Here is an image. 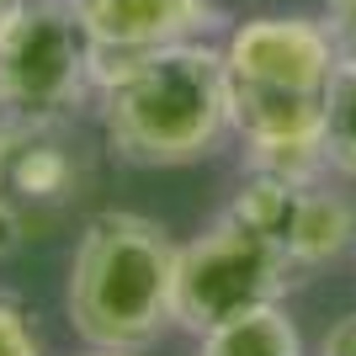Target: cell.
<instances>
[{"instance_id":"cell-1","label":"cell","mask_w":356,"mask_h":356,"mask_svg":"<svg viewBox=\"0 0 356 356\" xmlns=\"http://www.w3.org/2000/svg\"><path fill=\"white\" fill-rule=\"evenodd\" d=\"M96 122L106 149L138 170H181L229 138V70L208 38L96 59Z\"/></svg>"},{"instance_id":"cell-9","label":"cell","mask_w":356,"mask_h":356,"mask_svg":"<svg viewBox=\"0 0 356 356\" xmlns=\"http://www.w3.org/2000/svg\"><path fill=\"white\" fill-rule=\"evenodd\" d=\"M197 356H303V335L282 303H261L250 314H234V319L202 330Z\"/></svg>"},{"instance_id":"cell-5","label":"cell","mask_w":356,"mask_h":356,"mask_svg":"<svg viewBox=\"0 0 356 356\" xmlns=\"http://www.w3.org/2000/svg\"><path fill=\"white\" fill-rule=\"evenodd\" d=\"M229 213L255 223L303 277L325 271L356 245V202L330 192L325 181H282L245 170L239 192L229 197Z\"/></svg>"},{"instance_id":"cell-6","label":"cell","mask_w":356,"mask_h":356,"mask_svg":"<svg viewBox=\"0 0 356 356\" xmlns=\"http://www.w3.org/2000/svg\"><path fill=\"white\" fill-rule=\"evenodd\" d=\"M90 149L74 122L54 118H0V208L16 218H54L86 197Z\"/></svg>"},{"instance_id":"cell-11","label":"cell","mask_w":356,"mask_h":356,"mask_svg":"<svg viewBox=\"0 0 356 356\" xmlns=\"http://www.w3.org/2000/svg\"><path fill=\"white\" fill-rule=\"evenodd\" d=\"M0 356H43V341H38L32 319L11 298H0Z\"/></svg>"},{"instance_id":"cell-10","label":"cell","mask_w":356,"mask_h":356,"mask_svg":"<svg viewBox=\"0 0 356 356\" xmlns=\"http://www.w3.org/2000/svg\"><path fill=\"white\" fill-rule=\"evenodd\" d=\"M325 160L335 176L356 181V59H341L325 90Z\"/></svg>"},{"instance_id":"cell-12","label":"cell","mask_w":356,"mask_h":356,"mask_svg":"<svg viewBox=\"0 0 356 356\" xmlns=\"http://www.w3.org/2000/svg\"><path fill=\"white\" fill-rule=\"evenodd\" d=\"M325 27L341 48V59H356V0H325Z\"/></svg>"},{"instance_id":"cell-14","label":"cell","mask_w":356,"mask_h":356,"mask_svg":"<svg viewBox=\"0 0 356 356\" xmlns=\"http://www.w3.org/2000/svg\"><path fill=\"white\" fill-rule=\"evenodd\" d=\"M22 234H27V223L16 218L11 208H0V261H6V255H11L16 245H22Z\"/></svg>"},{"instance_id":"cell-15","label":"cell","mask_w":356,"mask_h":356,"mask_svg":"<svg viewBox=\"0 0 356 356\" xmlns=\"http://www.w3.org/2000/svg\"><path fill=\"white\" fill-rule=\"evenodd\" d=\"M16 11H22V0H0V27H6V22H11Z\"/></svg>"},{"instance_id":"cell-8","label":"cell","mask_w":356,"mask_h":356,"mask_svg":"<svg viewBox=\"0 0 356 356\" xmlns=\"http://www.w3.org/2000/svg\"><path fill=\"white\" fill-rule=\"evenodd\" d=\"M86 38L96 43V59L112 54H144L165 43L208 38L223 22L213 0H70Z\"/></svg>"},{"instance_id":"cell-2","label":"cell","mask_w":356,"mask_h":356,"mask_svg":"<svg viewBox=\"0 0 356 356\" xmlns=\"http://www.w3.org/2000/svg\"><path fill=\"white\" fill-rule=\"evenodd\" d=\"M64 314L86 346L128 356L176 330V239L165 223L128 208L86 218L64 277Z\"/></svg>"},{"instance_id":"cell-16","label":"cell","mask_w":356,"mask_h":356,"mask_svg":"<svg viewBox=\"0 0 356 356\" xmlns=\"http://www.w3.org/2000/svg\"><path fill=\"white\" fill-rule=\"evenodd\" d=\"M80 356H128V351H102V346H90V351H80Z\"/></svg>"},{"instance_id":"cell-4","label":"cell","mask_w":356,"mask_h":356,"mask_svg":"<svg viewBox=\"0 0 356 356\" xmlns=\"http://www.w3.org/2000/svg\"><path fill=\"white\" fill-rule=\"evenodd\" d=\"M96 106V43L70 0H22L0 27V118L74 122Z\"/></svg>"},{"instance_id":"cell-7","label":"cell","mask_w":356,"mask_h":356,"mask_svg":"<svg viewBox=\"0 0 356 356\" xmlns=\"http://www.w3.org/2000/svg\"><path fill=\"white\" fill-rule=\"evenodd\" d=\"M223 70L234 80H255V86L330 90L335 70H341V48L330 38L325 16L266 11V16H245L239 27H229Z\"/></svg>"},{"instance_id":"cell-3","label":"cell","mask_w":356,"mask_h":356,"mask_svg":"<svg viewBox=\"0 0 356 356\" xmlns=\"http://www.w3.org/2000/svg\"><path fill=\"white\" fill-rule=\"evenodd\" d=\"M303 282L309 277L255 223L223 208L197 239L176 245V330L202 335L234 314L282 303Z\"/></svg>"},{"instance_id":"cell-13","label":"cell","mask_w":356,"mask_h":356,"mask_svg":"<svg viewBox=\"0 0 356 356\" xmlns=\"http://www.w3.org/2000/svg\"><path fill=\"white\" fill-rule=\"evenodd\" d=\"M319 356H356V309L341 314V319L319 335Z\"/></svg>"}]
</instances>
